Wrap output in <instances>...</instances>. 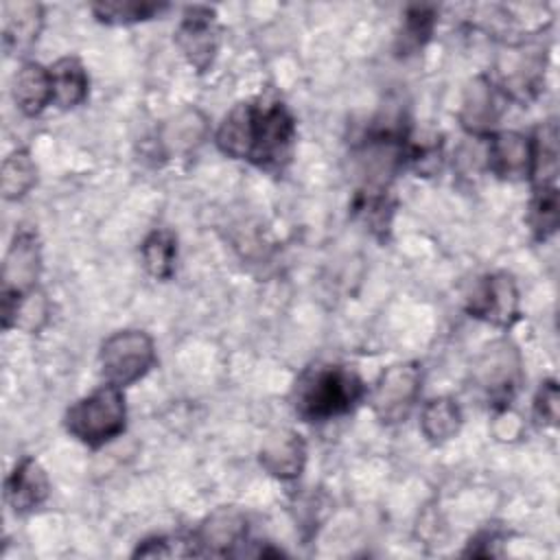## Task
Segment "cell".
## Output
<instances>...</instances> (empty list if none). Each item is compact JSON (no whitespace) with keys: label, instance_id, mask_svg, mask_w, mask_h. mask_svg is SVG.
Returning a JSON list of instances; mask_svg holds the SVG:
<instances>
[{"label":"cell","instance_id":"1","mask_svg":"<svg viewBox=\"0 0 560 560\" xmlns=\"http://www.w3.org/2000/svg\"><path fill=\"white\" fill-rule=\"evenodd\" d=\"M217 147L258 166H282L291 158L295 120L282 103H238L217 129Z\"/></svg>","mask_w":560,"mask_h":560},{"label":"cell","instance_id":"2","mask_svg":"<svg viewBox=\"0 0 560 560\" xmlns=\"http://www.w3.org/2000/svg\"><path fill=\"white\" fill-rule=\"evenodd\" d=\"M363 381L343 365H311L293 387V407L308 422L348 413L363 396Z\"/></svg>","mask_w":560,"mask_h":560},{"label":"cell","instance_id":"3","mask_svg":"<svg viewBox=\"0 0 560 560\" xmlns=\"http://www.w3.org/2000/svg\"><path fill=\"white\" fill-rule=\"evenodd\" d=\"M125 396L118 385H103L74 402L66 413V429L88 446H101L125 431Z\"/></svg>","mask_w":560,"mask_h":560},{"label":"cell","instance_id":"4","mask_svg":"<svg viewBox=\"0 0 560 560\" xmlns=\"http://www.w3.org/2000/svg\"><path fill=\"white\" fill-rule=\"evenodd\" d=\"M155 361V348L142 330H120L101 348V368L107 383L125 387L142 378Z\"/></svg>","mask_w":560,"mask_h":560},{"label":"cell","instance_id":"5","mask_svg":"<svg viewBox=\"0 0 560 560\" xmlns=\"http://www.w3.org/2000/svg\"><path fill=\"white\" fill-rule=\"evenodd\" d=\"M422 383V370L416 361H405L387 368L376 381L372 409L385 424H396L413 409Z\"/></svg>","mask_w":560,"mask_h":560},{"label":"cell","instance_id":"6","mask_svg":"<svg viewBox=\"0 0 560 560\" xmlns=\"http://www.w3.org/2000/svg\"><path fill=\"white\" fill-rule=\"evenodd\" d=\"M545 74V48L532 42L512 44L499 61L501 92L510 94L516 101H529L538 94Z\"/></svg>","mask_w":560,"mask_h":560},{"label":"cell","instance_id":"7","mask_svg":"<svg viewBox=\"0 0 560 560\" xmlns=\"http://www.w3.org/2000/svg\"><path fill=\"white\" fill-rule=\"evenodd\" d=\"M468 311L494 326H512L518 317V291L508 273H492L477 282L468 298Z\"/></svg>","mask_w":560,"mask_h":560},{"label":"cell","instance_id":"8","mask_svg":"<svg viewBox=\"0 0 560 560\" xmlns=\"http://www.w3.org/2000/svg\"><path fill=\"white\" fill-rule=\"evenodd\" d=\"M175 42L184 57L190 61V66L197 68V72L208 70L219 46L214 11L208 7L186 9L184 20L175 33Z\"/></svg>","mask_w":560,"mask_h":560},{"label":"cell","instance_id":"9","mask_svg":"<svg viewBox=\"0 0 560 560\" xmlns=\"http://www.w3.org/2000/svg\"><path fill=\"white\" fill-rule=\"evenodd\" d=\"M39 245L33 232L22 230L15 234L2 269V293L24 295L31 293L39 278Z\"/></svg>","mask_w":560,"mask_h":560},{"label":"cell","instance_id":"10","mask_svg":"<svg viewBox=\"0 0 560 560\" xmlns=\"http://www.w3.org/2000/svg\"><path fill=\"white\" fill-rule=\"evenodd\" d=\"M475 376L479 385L488 389L494 398L510 400L521 376V361L516 350L508 341L490 346L479 359Z\"/></svg>","mask_w":560,"mask_h":560},{"label":"cell","instance_id":"11","mask_svg":"<svg viewBox=\"0 0 560 560\" xmlns=\"http://www.w3.org/2000/svg\"><path fill=\"white\" fill-rule=\"evenodd\" d=\"M488 168L503 179H523L532 171V140L516 131H501L486 149Z\"/></svg>","mask_w":560,"mask_h":560},{"label":"cell","instance_id":"12","mask_svg":"<svg viewBox=\"0 0 560 560\" xmlns=\"http://www.w3.org/2000/svg\"><path fill=\"white\" fill-rule=\"evenodd\" d=\"M499 88L490 79H475L464 94L459 120L466 131L475 136H488L492 127L499 120L501 114V101H499Z\"/></svg>","mask_w":560,"mask_h":560},{"label":"cell","instance_id":"13","mask_svg":"<svg viewBox=\"0 0 560 560\" xmlns=\"http://www.w3.org/2000/svg\"><path fill=\"white\" fill-rule=\"evenodd\" d=\"M306 462V446L295 431L280 429L271 433L260 446L262 468L280 479H293L302 472Z\"/></svg>","mask_w":560,"mask_h":560},{"label":"cell","instance_id":"14","mask_svg":"<svg viewBox=\"0 0 560 560\" xmlns=\"http://www.w3.org/2000/svg\"><path fill=\"white\" fill-rule=\"evenodd\" d=\"M48 490L50 486L44 468L31 457L22 459L4 483L7 503L15 512H31L39 508L46 501Z\"/></svg>","mask_w":560,"mask_h":560},{"label":"cell","instance_id":"15","mask_svg":"<svg viewBox=\"0 0 560 560\" xmlns=\"http://www.w3.org/2000/svg\"><path fill=\"white\" fill-rule=\"evenodd\" d=\"M42 7L35 2H7L2 9V42L11 55H24L42 28Z\"/></svg>","mask_w":560,"mask_h":560},{"label":"cell","instance_id":"16","mask_svg":"<svg viewBox=\"0 0 560 560\" xmlns=\"http://www.w3.org/2000/svg\"><path fill=\"white\" fill-rule=\"evenodd\" d=\"M243 538L245 516L234 508H221L201 525L197 534V545L201 547V553L228 556L232 553V547L241 545Z\"/></svg>","mask_w":560,"mask_h":560},{"label":"cell","instance_id":"17","mask_svg":"<svg viewBox=\"0 0 560 560\" xmlns=\"http://www.w3.org/2000/svg\"><path fill=\"white\" fill-rule=\"evenodd\" d=\"M13 98L26 116L39 114L52 103L50 70L39 63H24L13 79Z\"/></svg>","mask_w":560,"mask_h":560},{"label":"cell","instance_id":"18","mask_svg":"<svg viewBox=\"0 0 560 560\" xmlns=\"http://www.w3.org/2000/svg\"><path fill=\"white\" fill-rule=\"evenodd\" d=\"M52 103L61 109L77 107L88 96V72L74 57H63L50 68Z\"/></svg>","mask_w":560,"mask_h":560},{"label":"cell","instance_id":"19","mask_svg":"<svg viewBox=\"0 0 560 560\" xmlns=\"http://www.w3.org/2000/svg\"><path fill=\"white\" fill-rule=\"evenodd\" d=\"M536 188L556 186L558 177V127L553 120L545 122L532 140V171Z\"/></svg>","mask_w":560,"mask_h":560},{"label":"cell","instance_id":"20","mask_svg":"<svg viewBox=\"0 0 560 560\" xmlns=\"http://www.w3.org/2000/svg\"><path fill=\"white\" fill-rule=\"evenodd\" d=\"M462 427V411L453 398H433L424 405L420 429L431 442L451 440Z\"/></svg>","mask_w":560,"mask_h":560},{"label":"cell","instance_id":"21","mask_svg":"<svg viewBox=\"0 0 560 560\" xmlns=\"http://www.w3.org/2000/svg\"><path fill=\"white\" fill-rule=\"evenodd\" d=\"M142 254V262L144 269L158 278V280H166L173 276L175 269V256H177V241L173 236V232L168 230H155L153 234H149L140 247Z\"/></svg>","mask_w":560,"mask_h":560},{"label":"cell","instance_id":"22","mask_svg":"<svg viewBox=\"0 0 560 560\" xmlns=\"http://www.w3.org/2000/svg\"><path fill=\"white\" fill-rule=\"evenodd\" d=\"M35 184V164L26 151H15L2 162V195L4 199L24 197Z\"/></svg>","mask_w":560,"mask_h":560},{"label":"cell","instance_id":"23","mask_svg":"<svg viewBox=\"0 0 560 560\" xmlns=\"http://www.w3.org/2000/svg\"><path fill=\"white\" fill-rule=\"evenodd\" d=\"M166 4H158V2H138V0H122V2H98L92 4L94 15L101 22L107 24H129V22H138V20H149L153 15H158L160 11H164Z\"/></svg>","mask_w":560,"mask_h":560},{"label":"cell","instance_id":"24","mask_svg":"<svg viewBox=\"0 0 560 560\" xmlns=\"http://www.w3.org/2000/svg\"><path fill=\"white\" fill-rule=\"evenodd\" d=\"M558 188L545 186L536 188V195L529 206V225L534 234L545 241L558 230Z\"/></svg>","mask_w":560,"mask_h":560},{"label":"cell","instance_id":"25","mask_svg":"<svg viewBox=\"0 0 560 560\" xmlns=\"http://www.w3.org/2000/svg\"><path fill=\"white\" fill-rule=\"evenodd\" d=\"M435 22V13L431 7H411L405 15L402 31L398 35V50L400 52H413L418 50L431 35Z\"/></svg>","mask_w":560,"mask_h":560},{"label":"cell","instance_id":"26","mask_svg":"<svg viewBox=\"0 0 560 560\" xmlns=\"http://www.w3.org/2000/svg\"><path fill=\"white\" fill-rule=\"evenodd\" d=\"M206 125L203 118L197 112H186L182 114L177 120L166 125L164 131V142L171 144L175 151L179 149H190L195 142H199V138L203 136Z\"/></svg>","mask_w":560,"mask_h":560},{"label":"cell","instance_id":"27","mask_svg":"<svg viewBox=\"0 0 560 560\" xmlns=\"http://www.w3.org/2000/svg\"><path fill=\"white\" fill-rule=\"evenodd\" d=\"M558 385L553 381L542 383L534 400V411L545 424L553 427L558 422Z\"/></svg>","mask_w":560,"mask_h":560}]
</instances>
